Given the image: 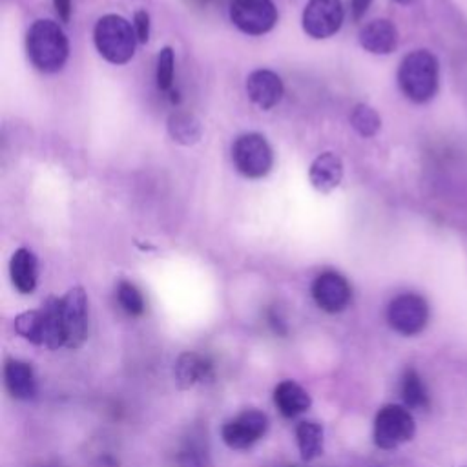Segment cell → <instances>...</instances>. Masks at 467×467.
Instances as JSON below:
<instances>
[{
	"instance_id": "cell-16",
	"label": "cell",
	"mask_w": 467,
	"mask_h": 467,
	"mask_svg": "<svg viewBox=\"0 0 467 467\" xmlns=\"http://www.w3.org/2000/svg\"><path fill=\"white\" fill-rule=\"evenodd\" d=\"M5 381L10 395L17 400H32L37 395V378L28 362L10 360L5 367Z\"/></svg>"
},
{
	"instance_id": "cell-23",
	"label": "cell",
	"mask_w": 467,
	"mask_h": 467,
	"mask_svg": "<svg viewBox=\"0 0 467 467\" xmlns=\"http://www.w3.org/2000/svg\"><path fill=\"white\" fill-rule=\"evenodd\" d=\"M351 124L362 137H372L380 130L381 119L374 108L367 105H358L351 114Z\"/></svg>"
},
{
	"instance_id": "cell-15",
	"label": "cell",
	"mask_w": 467,
	"mask_h": 467,
	"mask_svg": "<svg viewBox=\"0 0 467 467\" xmlns=\"http://www.w3.org/2000/svg\"><path fill=\"white\" fill-rule=\"evenodd\" d=\"M274 404L285 418H296L313 406L310 395L294 380H285L274 389Z\"/></svg>"
},
{
	"instance_id": "cell-26",
	"label": "cell",
	"mask_w": 467,
	"mask_h": 467,
	"mask_svg": "<svg viewBox=\"0 0 467 467\" xmlns=\"http://www.w3.org/2000/svg\"><path fill=\"white\" fill-rule=\"evenodd\" d=\"M181 467H206V453L196 445H188L179 454Z\"/></svg>"
},
{
	"instance_id": "cell-19",
	"label": "cell",
	"mask_w": 467,
	"mask_h": 467,
	"mask_svg": "<svg viewBox=\"0 0 467 467\" xmlns=\"http://www.w3.org/2000/svg\"><path fill=\"white\" fill-rule=\"evenodd\" d=\"M296 440L303 462H313L324 453V427L318 422L298 424Z\"/></svg>"
},
{
	"instance_id": "cell-2",
	"label": "cell",
	"mask_w": 467,
	"mask_h": 467,
	"mask_svg": "<svg viewBox=\"0 0 467 467\" xmlns=\"http://www.w3.org/2000/svg\"><path fill=\"white\" fill-rule=\"evenodd\" d=\"M26 48L35 68L46 73L59 71L69 53L68 39L62 28L53 21H37L28 32Z\"/></svg>"
},
{
	"instance_id": "cell-18",
	"label": "cell",
	"mask_w": 467,
	"mask_h": 467,
	"mask_svg": "<svg viewBox=\"0 0 467 467\" xmlns=\"http://www.w3.org/2000/svg\"><path fill=\"white\" fill-rule=\"evenodd\" d=\"M212 365L196 353H185L176 363V381L179 389H190L208 378Z\"/></svg>"
},
{
	"instance_id": "cell-12",
	"label": "cell",
	"mask_w": 467,
	"mask_h": 467,
	"mask_svg": "<svg viewBox=\"0 0 467 467\" xmlns=\"http://www.w3.org/2000/svg\"><path fill=\"white\" fill-rule=\"evenodd\" d=\"M247 94L261 110L274 108L283 97V83L279 75L270 69H256L247 79Z\"/></svg>"
},
{
	"instance_id": "cell-10",
	"label": "cell",
	"mask_w": 467,
	"mask_h": 467,
	"mask_svg": "<svg viewBox=\"0 0 467 467\" xmlns=\"http://www.w3.org/2000/svg\"><path fill=\"white\" fill-rule=\"evenodd\" d=\"M345 19L342 0H308L301 24L308 37L329 39L340 32Z\"/></svg>"
},
{
	"instance_id": "cell-21",
	"label": "cell",
	"mask_w": 467,
	"mask_h": 467,
	"mask_svg": "<svg viewBox=\"0 0 467 467\" xmlns=\"http://www.w3.org/2000/svg\"><path fill=\"white\" fill-rule=\"evenodd\" d=\"M169 133L178 144L192 146L201 139L203 126L192 114L176 112L169 117Z\"/></svg>"
},
{
	"instance_id": "cell-29",
	"label": "cell",
	"mask_w": 467,
	"mask_h": 467,
	"mask_svg": "<svg viewBox=\"0 0 467 467\" xmlns=\"http://www.w3.org/2000/svg\"><path fill=\"white\" fill-rule=\"evenodd\" d=\"M371 3H372V0H353L351 10H353V17H354V21H360V19L367 14V10H369Z\"/></svg>"
},
{
	"instance_id": "cell-17",
	"label": "cell",
	"mask_w": 467,
	"mask_h": 467,
	"mask_svg": "<svg viewBox=\"0 0 467 467\" xmlns=\"http://www.w3.org/2000/svg\"><path fill=\"white\" fill-rule=\"evenodd\" d=\"M14 287L21 294H32L39 281V261L30 249H19L10 261Z\"/></svg>"
},
{
	"instance_id": "cell-27",
	"label": "cell",
	"mask_w": 467,
	"mask_h": 467,
	"mask_svg": "<svg viewBox=\"0 0 467 467\" xmlns=\"http://www.w3.org/2000/svg\"><path fill=\"white\" fill-rule=\"evenodd\" d=\"M133 30L139 42H146L150 39V17L146 12L139 10L133 15Z\"/></svg>"
},
{
	"instance_id": "cell-14",
	"label": "cell",
	"mask_w": 467,
	"mask_h": 467,
	"mask_svg": "<svg viewBox=\"0 0 467 467\" xmlns=\"http://www.w3.org/2000/svg\"><path fill=\"white\" fill-rule=\"evenodd\" d=\"M308 179L318 192L329 194L340 187L343 179V163L333 151H325L313 161L308 170Z\"/></svg>"
},
{
	"instance_id": "cell-22",
	"label": "cell",
	"mask_w": 467,
	"mask_h": 467,
	"mask_svg": "<svg viewBox=\"0 0 467 467\" xmlns=\"http://www.w3.org/2000/svg\"><path fill=\"white\" fill-rule=\"evenodd\" d=\"M15 333L33 345H44V313L39 310H26L14 322Z\"/></svg>"
},
{
	"instance_id": "cell-9",
	"label": "cell",
	"mask_w": 467,
	"mask_h": 467,
	"mask_svg": "<svg viewBox=\"0 0 467 467\" xmlns=\"http://www.w3.org/2000/svg\"><path fill=\"white\" fill-rule=\"evenodd\" d=\"M269 431V418L265 413L249 409L228 420L221 427V438L226 447L234 451H245L258 444Z\"/></svg>"
},
{
	"instance_id": "cell-6",
	"label": "cell",
	"mask_w": 467,
	"mask_h": 467,
	"mask_svg": "<svg viewBox=\"0 0 467 467\" xmlns=\"http://www.w3.org/2000/svg\"><path fill=\"white\" fill-rule=\"evenodd\" d=\"M387 324L402 336H417L429 324V305L418 294H400L387 307Z\"/></svg>"
},
{
	"instance_id": "cell-1",
	"label": "cell",
	"mask_w": 467,
	"mask_h": 467,
	"mask_svg": "<svg viewBox=\"0 0 467 467\" xmlns=\"http://www.w3.org/2000/svg\"><path fill=\"white\" fill-rule=\"evenodd\" d=\"M440 66L438 59L427 50H417L404 57L398 69V85L413 103H427L438 92Z\"/></svg>"
},
{
	"instance_id": "cell-11",
	"label": "cell",
	"mask_w": 467,
	"mask_h": 467,
	"mask_svg": "<svg viewBox=\"0 0 467 467\" xmlns=\"http://www.w3.org/2000/svg\"><path fill=\"white\" fill-rule=\"evenodd\" d=\"M313 298L316 305L329 315H338L347 308L353 298L349 281L338 272H324L313 283Z\"/></svg>"
},
{
	"instance_id": "cell-5",
	"label": "cell",
	"mask_w": 467,
	"mask_h": 467,
	"mask_svg": "<svg viewBox=\"0 0 467 467\" xmlns=\"http://www.w3.org/2000/svg\"><path fill=\"white\" fill-rule=\"evenodd\" d=\"M232 161L238 172L251 179L265 178L272 165L274 155L267 139L260 133H245L232 146Z\"/></svg>"
},
{
	"instance_id": "cell-8",
	"label": "cell",
	"mask_w": 467,
	"mask_h": 467,
	"mask_svg": "<svg viewBox=\"0 0 467 467\" xmlns=\"http://www.w3.org/2000/svg\"><path fill=\"white\" fill-rule=\"evenodd\" d=\"M230 19L247 35H265L278 23V10L272 0H234Z\"/></svg>"
},
{
	"instance_id": "cell-13",
	"label": "cell",
	"mask_w": 467,
	"mask_h": 467,
	"mask_svg": "<svg viewBox=\"0 0 467 467\" xmlns=\"http://www.w3.org/2000/svg\"><path fill=\"white\" fill-rule=\"evenodd\" d=\"M360 44L365 51L374 55H389L398 46V32L393 23L378 19L369 23L360 32Z\"/></svg>"
},
{
	"instance_id": "cell-20",
	"label": "cell",
	"mask_w": 467,
	"mask_h": 467,
	"mask_svg": "<svg viewBox=\"0 0 467 467\" xmlns=\"http://www.w3.org/2000/svg\"><path fill=\"white\" fill-rule=\"evenodd\" d=\"M400 393L404 406L407 409H427L429 407V393L427 387L415 369H406L402 381H400Z\"/></svg>"
},
{
	"instance_id": "cell-24",
	"label": "cell",
	"mask_w": 467,
	"mask_h": 467,
	"mask_svg": "<svg viewBox=\"0 0 467 467\" xmlns=\"http://www.w3.org/2000/svg\"><path fill=\"white\" fill-rule=\"evenodd\" d=\"M117 299L119 305L123 307V310L130 316H141L146 308L144 298L141 294V290L128 281H121L117 287Z\"/></svg>"
},
{
	"instance_id": "cell-28",
	"label": "cell",
	"mask_w": 467,
	"mask_h": 467,
	"mask_svg": "<svg viewBox=\"0 0 467 467\" xmlns=\"http://www.w3.org/2000/svg\"><path fill=\"white\" fill-rule=\"evenodd\" d=\"M53 6H55L59 19L62 23H68L69 15H71V0H53Z\"/></svg>"
},
{
	"instance_id": "cell-3",
	"label": "cell",
	"mask_w": 467,
	"mask_h": 467,
	"mask_svg": "<svg viewBox=\"0 0 467 467\" xmlns=\"http://www.w3.org/2000/svg\"><path fill=\"white\" fill-rule=\"evenodd\" d=\"M94 39L99 53L112 64H126L135 53V30L119 15L99 19L94 30Z\"/></svg>"
},
{
	"instance_id": "cell-4",
	"label": "cell",
	"mask_w": 467,
	"mask_h": 467,
	"mask_svg": "<svg viewBox=\"0 0 467 467\" xmlns=\"http://www.w3.org/2000/svg\"><path fill=\"white\" fill-rule=\"evenodd\" d=\"M417 424L411 411L406 406L389 404L383 406L374 418L372 438L376 447L383 451H393L413 440Z\"/></svg>"
},
{
	"instance_id": "cell-30",
	"label": "cell",
	"mask_w": 467,
	"mask_h": 467,
	"mask_svg": "<svg viewBox=\"0 0 467 467\" xmlns=\"http://www.w3.org/2000/svg\"><path fill=\"white\" fill-rule=\"evenodd\" d=\"M395 3H398V5H404V6H407V5L415 3V0H395Z\"/></svg>"
},
{
	"instance_id": "cell-25",
	"label": "cell",
	"mask_w": 467,
	"mask_h": 467,
	"mask_svg": "<svg viewBox=\"0 0 467 467\" xmlns=\"http://www.w3.org/2000/svg\"><path fill=\"white\" fill-rule=\"evenodd\" d=\"M174 50L172 48H163L160 57H158V87L163 92H170L174 85Z\"/></svg>"
},
{
	"instance_id": "cell-7",
	"label": "cell",
	"mask_w": 467,
	"mask_h": 467,
	"mask_svg": "<svg viewBox=\"0 0 467 467\" xmlns=\"http://www.w3.org/2000/svg\"><path fill=\"white\" fill-rule=\"evenodd\" d=\"M64 347L79 349L88 338V296L83 287H73L60 298Z\"/></svg>"
}]
</instances>
